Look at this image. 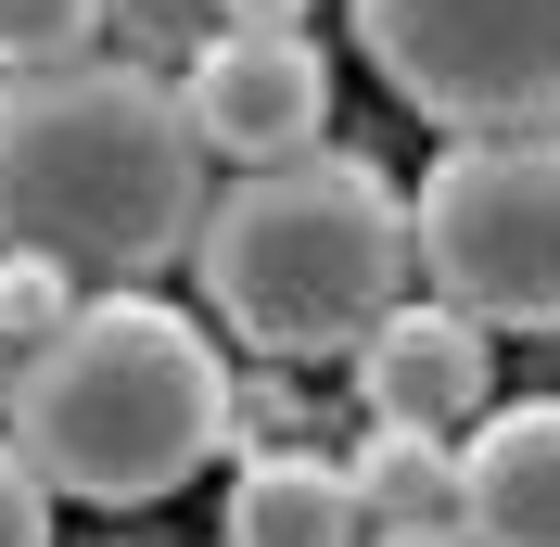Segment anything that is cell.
Returning <instances> with one entry per match:
<instances>
[{"label": "cell", "instance_id": "7a4b0ae2", "mask_svg": "<svg viewBox=\"0 0 560 547\" xmlns=\"http://www.w3.org/2000/svg\"><path fill=\"white\" fill-rule=\"evenodd\" d=\"M230 395L243 382L217 370L205 318L153 306V293H103L77 306L51 344L13 357V458H26L51 497H90V510H153L230 445Z\"/></svg>", "mask_w": 560, "mask_h": 547}, {"label": "cell", "instance_id": "3957f363", "mask_svg": "<svg viewBox=\"0 0 560 547\" xmlns=\"http://www.w3.org/2000/svg\"><path fill=\"white\" fill-rule=\"evenodd\" d=\"M191 268L255 357H345L383 306H408V191L370 153L255 166L191 230Z\"/></svg>", "mask_w": 560, "mask_h": 547}, {"label": "cell", "instance_id": "277c9868", "mask_svg": "<svg viewBox=\"0 0 560 547\" xmlns=\"http://www.w3.org/2000/svg\"><path fill=\"white\" fill-rule=\"evenodd\" d=\"M408 268L471 331H560V128L548 140H446L408 205Z\"/></svg>", "mask_w": 560, "mask_h": 547}, {"label": "cell", "instance_id": "ba28073f", "mask_svg": "<svg viewBox=\"0 0 560 547\" xmlns=\"http://www.w3.org/2000/svg\"><path fill=\"white\" fill-rule=\"evenodd\" d=\"M458 535L471 547H560V395L485 408L458 433Z\"/></svg>", "mask_w": 560, "mask_h": 547}, {"label": "cell", "instance_id": "30bf717a", "mask_svg": "<svg viewBox=\"0 0 560 547\" xmlns=\"http://www.w3.org/2000/svg\"><path fill=\"white\" fill-rule=\"evenodd\" d=\"M345 497L370 535H446L458 522V433H408V420H370L345 458Z\"/></svg>", "mask_w": 560, "mask_h": 547}, {"label": "cell", "instance_id": "52a82bcc", "mask_svg": "<svg viewBox=\"0 0 560 547\" xmlns=\"http://www.w3.org/2000/svg\"><path fill=\"white\" fill-rule=\"evenodd\" d=\"M345 357H357V408L408 420V433H471V420L497 408V344L458 306H433V293H420V306H383Z\"/></svg>", "mask_w": 560, "mask_h": 547}, {"label": "cell", "instance_id": "2e32d148", "mask_svg": "<svg viewBox=\"0 0 560 547\" xmlns=\"http://www.w3.org/2000/svg\"><path fill=\"white\" fill-rule=\"evenodd\" d=\"M0 370H13V357H0Z\"/></svg>", "mask_w": 560, "mask_h": 547}, {"label": "cell", "instance_id": "5b68a950", "mask_svg": "<svg viewBox=\"0 0 560 547\" xmlns=\"http://www.w3.org/2000/svg\"><path fill=\"white\" fill-rule=\"evenodd\" d=\"M357 51L446 140L560 128V0H357Z\"/></svg>", "mask_w": 560, "mask_h": 547}, {"label": "cell", "instance_id": "5bb4252c", "mask_svg": "<svg viewBox=\"0 0 560 547\" xmlns=\"http://www.w3.org/2000/svg\"><path fill=\"white\" fill-rule=\"evenodd\" d=\"M318 0H217V38H306Z\"/></svg>", "mask_w": 560, "mask_h": 547}, {"label": "cell", "instance_id": "7c38bea8", "mask_svg": "<svg viewBox=\"0 0 560 547\" xmlns=\"http://www.w3.org/2000/svg\"><path fill=\"white\" fill-rule=\"evenodd\" d=\"M77 318V280L51 268V255H0V357H26V344H51Z\"/></svg>", "mask_w": 560, "mask_h": 547}, {"label": "cell", "instance_id": "8992f818", "mask_svg": "<svg viewBox=\"0 0 560 547\" xmlns=\"http://www.w3.org/2000/svg\"><path fill=\"white\" fill-rule=\"evenodd\" d=\"M178 115H191V140L230 153L243 178L293 166V153H318V128H331V65H318V38H205L191 77H178Z\"/></svg>", "mask_w": 560, "mask_h": 547}, {"label": "cell", "instance_id": "8fae6325", "mask_svg": "<svg viewBox=\"0 0 560 547\" xmlns=\"http://www.w3.org/2000/svg\"><path fill=\"white\" fill-rule=\"evenodd\" d=\"M103 51V0H0V77H51Z\"/></svg>", "mask_w": 560, "mask_h": 547}, {"label": "cell", "instance_id": "6da1fadb", "mask_svg": "<svg viewBox=\"0 0 560 547\" xmlns=\"http://www.w3.org/2000/svg\"><path fill=\"white\" fill-rule=\"evenodd\" d=\"M205 230V140L153 65L0 77V255H51L90 280H153Z\"/></svg>", "mask_w": 560, "mask_h": 547}, {"label": "cell", "instance_id": "9a60e30c", "mask_svg": "<svg viewBox=\"0 0 560 547\" xmlns=\"http://www.w3.org/2000/svg\"><path fill=\"white\" fill-rule=\"evenodd\" d=\"M370 547H471V535H458V522H446V535H370Z\"/></svg>", "mask_w": 560, "mask_h": 547}, {"label": "cell", "instance_id": "4fadbf2b", "mask_svg": "<svg viewBox=\"0 0 560 547\" xmlns=\"http://www.w3.org/2000/svg\"><path fill=\"white\" fill-rule=\"evenodd\" d=\"M0 547H51V484L0 445Z\"/></svg>", "mask_w": 560, "mask_h": 547}, {"label": "cell", "instance_id": "9c48e42d", "mask_svg": "<svg viewBox=\"0 0 560 547\" xmlns=\"http://www.w3.org/2000/svg\"><path fill=\"white\" fill-rule=\"evenodd\" d=\"M230 547H370L345 497V458H318V445H268L230 472Z\"/></svg>", "mask_w": 560, "mask_h": 547}]
</instances>
